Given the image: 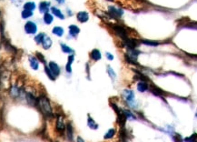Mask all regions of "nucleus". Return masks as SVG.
<instances>
[{
  "label": "nucleus",
  "mask_w": 197,
  "mask_h": 142,
  "mask_svg": "<svg viewBox=\"0 0 197 142\" xmlns=\"http://www.w3.org/2000/svg\"><path fill=\"white\" fill-rule=\"evenodd\" d=\"M36 106L39 108L40 111L46 118H52L54 117V113H53V108L51 106L50 100L46 96H45V95H41L40 97L37 98Z\"/></svg>",
  "instance_id": "1"
},
{
  "label": "nucleus",
  "mask_w": 197,
  "mask_h": 142,
  "mask_svg": "<svg viewBox=\"0 0 197 142\" xmlns=\"http://www.w3.org/2000/svg\"><path fill=\"white\" fill-rule=\"evenodd\" d=\"M107 25L111 28V29L114 31V33L118 36V38H120L122 40L129 38V33H128L129 28L127 27H125V26L117 24V23H108Z\"/></svg>",
  "instance_id": "2"
},
{
  "label": "nucleus",
  "mask_w": 197,
  "mask_h": 142,
  "mask_svg": "<svg viewBox=\"0 0 197 142\" xmlns=\"http://www.w3.org/2000/svg\"><path fill=\"white\" fill-rule=\"evenodd\" d=\"M111 106L113 107L114 110L116 112L117 114V123L120 125L121 128H124L125 126V122H126V116L124 112V110H122L121 108H119L117 107V105H115V103H111Z\"/></svg>",
  "instance_id": "3"
},
{
  "label": "nucleus",
  "mask_w": 197,
  "mask_h": 142,
  "mask_svg": "<svg viewBox=\"0 0 197 142\" xmlns=\"http://www.w3.org/2000/svg\"><path fill=\"white\" fill-rule=\"evenodd\" d=\"M107 14L110 17L111 19H115V20H118L120 19L122 17H123L124 15V10L122 8L119 7H116L115 6H108L107 7Z\"/></svg>",
  "instance_id": "4"
},
{
  "label": "nucleus",
  "mask_w": 197,
  "mask_h": 142,
  "mask_svg": "<svg viewBox=\"0 0 197 142\" xmlns=\"http://www.w3.org/2000/svg\"><path fill=\"white\" fill-rule=\"evenodd\" d=\"M24 30L25 34L31 35V36H35L37 34V31H38V26L34 21L28 20L26 21L25 26H24Z\"/></svg>",
  "instance_id": "5"
},
{
  "label": "nucleus",
  "mask_w": 197,
  "mask_h": 142,
  "mask_svg": "<svg viewBox=\"0 0 197 142\" xmlns=\"http://www.w3.org/2000/svg\"><path fill=\"white\" fill-rule=\"evenodd\" d=\"M123 95H124L125 99L127 102V104H128L130 107L135 108V98L134 91L130 90V89H125L123 91Z\"/></svg>",
  "instance_id": "6"
},
{
  "label": "nucleus",
  "mask_w": 197,
  "mask_h": 142,
  "mask_svg": "<svg viewBox=\"0 0 197 142\" xmlns=\"http://www.w3.org/2000/svg\"><path fill=\"white\" fill-rule=\"evenodd\" d=\"M47 66H48L49 69L52 71V73L55 75L56 77L60 76V74H61V67H60V66L58 65L56 62H55V61H49L48 63H47Z\"/></svg>",
  "instance_id": "7"
},
{
  "label": "nucleus",
  "mask_w": 197,
  "mask_h": 142,
  "mask_svg": "<svg viewBox=\"0 0 197 142\" xmlns=\"http://www.w3.org/2000/svg\"><path fill=\"white\" fill-rule=\"evenodd\" d=\"M52 7L50 1H41L38 5V10L41 15H45L46 13L50 12V8Z\"/></svg>",
  "instance_id": "8"
},
{
  "label": "nucleus",
  "mask_w": 197,
  "mask_h": 142,
  "mask_svg": "<svg viewBox=\"0 0 197 142\" xmlns=\"http://www.w3.org/2000/svg\"><path fill=\"white\" fill-rule=\"evenodd\" d=\"M28 62H29V66L33 70L36 71L39 69V66H40V62L38 59L34 56V55H29L28 56Z\"/></svg>",
  "instance_id": "9"
},
{
  "label": "nucleus",
  "mask_w": 197,
  "mask_h": 142,
  "mask_svg": "<svg viewBox=\"0 0 197 142\" xmlns=\"http://www.w3.org/2000/svg\"><path fill=\"white\" fill-rule=\"evenodd\" d=\"M66 124H65V120H64L63 116L58 115V117L56 118V129L58 132L63 133L64 131L66 130Z\"/></svg>",
  "instance_id": "10"
},
{
  "label": "nucleus",
  "mask_w": 197,
  "mask_h": 142,
  "mask_svg": "<svg viewBox=\"0 0 197 142\" xmlns=\"http://www.w3.org/2000/svg\"><path fill=\"white\" fill-rule=\"evenodd\" d=\"M50 13L54 15V17H57L58 19L60 20H64L66 18V15L65 14H64L62 12V10L60 8H58L57 7H55V6H52L51 8H50Z\"/></svg>",
  "instance_id": "11"
},
{
  "label": "nucleus",
  "mask_w": 197,
  "mask_h": 142,
  "mask_svg": "<svg viewBox=\"0 0 197 142\" xmlns=\"http://www.w3.org/2000/svg\"><path fill=\"white\" fill-rule=\"evenodd\" d=\"M80 33V28L76 25H70L68 27V34L72 38H76L78 34Z\"/></svg>",
  "instance_id": "12"
},
{
  "label": "nucleus",
  "mask_w": 197,
  "mask_h": 142,
  "mask_svg": "<svg viewBox=\"0 0 197 142\" xmlns=\"http://www.w3.org/2000/svg\"><path fill=\"white\" fill-rule=\"evenodd\" d=\"M25 99L26 100V103L32 107H35L36 106L37 104V98H36L33 94L31 92H25Z\"/></svg>",
  "instance_id": "13"
},
{
  "label": "nucleus",
  "mask_w": 197,
  "mask_h": 142,
  "mask_svg": "<svg viewBox=\"0 0 197 142\" xmlns=\"http://www.w3.org/2000/svg\"><path fill=\"white\" fill-rule=\"evenodd\" d=\"M76 19L80 23H86L89 20V14L86 11H79L76 14Z\"/></svg>",
  "instance_id": "14"
},
{
  "label": "nucleus",
  "mask_w": 197,
  "mask_h": 142,
  "mask_svg": "<svg viewBox=\"0 0 197 142\" xmlns=\"http://www.w3.org/2000/svg\"><path fill=\"white\" fill-rule=\"evenodd\" d=\"M66 139L70 142H73V140H74V128H73V125L70 122H68L66 126Z\"/></svg>",
  "instance_id": "15"
},
{
  "label": "nucleus",
  "mask_w": 197,
  "mask_h": 142,
  "mask_svg": "<svg viewBox=\"0 0 197 142\" xmlns=\"http://www.w3.org/2000/svg\"><path fill=\"white\" fill-rule=\"evenodd\" d=\"M52 46H53V40H52V38H50L49 36H46V38H44L43 42H42V44H41L42 48H43L44 50H48V49L51 48Z\"/></svg>",
  "instance_id": "16"
},
{
  "label": "nucleus",
  "mask_w": 197,
  "mask_h": 142,
  "mask_svg": "<svg viewBox=\"0 0 197 142\" xmlns=\"http://www.w3.org/2000/svg\"><path fill=\"white\" fill-rule=\"evenodd\" d=\"M89 57L93 61L96 62V61H99L101 59H102V54H101V52H100L99 49L94 48V49H93L91 52H90Z\"/></svg>",
  "instance_id": "17"
},
{
  "label": "nucleus",
  "mask_w": 197,
  "mask_h": 142,
  "mask_svg": "<svg viewBox=\"0 0 197 142\" xmlns=\"http://www.w3.org/2000/svg\"><path fill=\"white\" fill-rule=\"evenodd\" d=\"M52 34L55 35L56 36H58V38H62L65 34V29L60 26H56L52 28Z\"/></svg>",
  "instance_id": "18"
},
{
  "label": "nucleus",
  "mask_w": 197,
  "mask_h": 142,
  "mask_svg": "<svg viewBox=\"0 0 197 142\" xmlns=\"http://www.w3.org/2000/svg\"><path fill=\"white\" fill-rule=\"evenodd\" d=\"M42 20H43V23L45 25L49 26L54 22V15H53L50 12L46 13L45 15H43V18H42Z\"/></svg>",
  "instance_id": "19"
},
{
  "label": "nucleus",
  "mask_w": 197,
  "mask_h": 142,
  "mask_svg": "<svg viewBox=\"0 0 197 142\" xmlns=\"http://www.w3.org/2000/svg\"><path fill=\"white\" fill-rule=\"evenodd\" d=\"M87 126L91 129H93V130H96L98 129V127H99L98 124L94 121V119L89 114L87 116Z\"/></svg>",
  "instance_id": "20"
},
{
  "label": "nucleus",
  "mask_w": 197,
  "mask_h": 142,
  "mask_svg": "<svg viewBox=\"0 0 197 142\" xmlns=\"http://www.w3.org/2000/svg\"><path fill=\"white\" fill-rule=\"evenodd\" d=\"M60 47H61V50H62L63 53L68 54V55L74 54V50L72 48L71 46H67V45L65 44V43H60Z\"/></svg>",
  "instance_id": "21"
},
{
  "label": "nucleus",
  "mask_w": 197,
  "mask_h": 142,
  "mask_svg": "<svg viewBox=\"0 0 197 142\" xmlns=\"http://www.w3.org/2000/svg\"><path fill=\"white\" fill-rule=\"evenodd\" d=\"M46 34L45 32H40V33H38V34L35 35V36H34V41H35V43H36V45H40V46H41L42 42H43V40H44V38H46Z\"/></svg>",
  "instance_id": "22"
},
{
  "label": "nucleus",
  "mask_w": 197,
  "mask_h": 142,
  "mask_svg": "<svg viewBox=\"0 0 197 142\" xmlns=\"http://www.w3.org/2000/svg\"><path fill=\"white\" fill-rule=\"evenodd\" d=\"M23 9L30 10V11H34V10L37 7L36 4L33 1H26L23 4Z\"/></svg>",
  "instance_id": "23"
},
{
  "label": "nucleus",
  "mask_w": 197,
  "mask_h": 142,
  "mask_svg": "<svg viewBox=\"0 0 197 142\" xmlns=\"http://www.w3.org/2000/svg\"><path fill=\"white\" fill-rule=\"evenodd\" d=\"M149 88V85L147 82H145V81H140L139 83L137 84V90L140 91L142 93L145 92L147 89Z\"/></svg>",
  "instance_id": "24"
},
{
  "label": "nucleus",
  "mask_w": 197,
  "mask_h": 142,
  "mask_svg": "<svg viewBox=\"0 0 197 142\" xmlns=\"http://www.w3.org/2000/svg\"><path fill=\"white\" fill-rule=\"evenodd\" d=\"M44 71H45V74L46 75V77H48L50 80L55 81V80L56 79V77H55V75L53 74L52 71L49 69V67H48V66H47V64L44 66Z\"/></svg>",
  "instance_id": "25"
},
{
  "label": "nucleus",
  "mask_w": 197,
  "mask_h": 142,
  "mask_svg": "<svg viewBox=\"0 0 197 142\" xmlns=\"http://www.w3.org/2000/svg\"><path fill=\"white\" fill-rule=\"evenodd\" d=\"M106 72H107V74L110 77L111 79L113 81H115V78H116V73H115V71L113 69V67H112L110 65L106 66Z\"/></svg>",
  "instance_id": "26"
},
{
  "label": "nucleus",
  "mask_w": 197,
  "mask_h": 142,
  "mask_svg": "<svg viewBox=\"0 0 197 142\" xmlns=\"http://www.w3.org/2000/svg\"><path fill=\"white\" fill-rule=\"evenodd\" d=\"M34 15V11H30V10L23 9L21 12V17L23 19H29Z\"/></svg>",
  "instance_id": "27"
},
{
  "label": "nucleus",
  "mask_w": 197,
  "mask_h": 142,
  "mask_svg": "<svg viewBox=\"0 0 197 142\" xmlns=\"http://www.w3.org/2000/svg\"><path fill=\"white\" fill-rule=\"evenodd\" d=\"M140 43L142 44H145L147 46H157L160 45L158 41H153V40H148V39H141L140 40Z\"/></svg>",
  "instance_id": "28"
},
{
  "label": "nucleus",
  "mask_w": 197,
  "mask_h": 142,
  "mask_svg": "<svg viewBox=\"0 0 197 142\" xmlns=\"http://www.w3.org/2000/svg\"><path fill=\"white\" fill-rule=\"evenodd\" d=\"M152 92L154 95H156V96H163V95H164V93H163V91L162 90V89L159 88L158 87H156L155 85L152 86Z\"/></svg>",
  "instance_id": "29"
},
{
  "label": "nucleus",
  "mask_w": 197,
  "mask_h": 142,
  "mask_svg": "<svg viewBox=\"0 0 197 142\" xmlns=\"http://www.w3.org/2000/svg\"><path fill=\"white\" fill-rule=\"evenodd\" d=\"M115 135V129H108L107 132L105 134L104 139H110L113 138Z\"/></svg>",
  "instance_id": "30"
},
{
  "label": "nucleus",
  "mask_w": 197,
  "mask_h": 142,
  "mask_svg": "<svg viewBox=\"0 0 197 142\" xmlns=\"http://www.w3.org/2000/svg\"><path fill=\"white\" fill-rule=\"evenodd\" d=\"M36 57H37V59H38V60H39L40 63H43L44 66L47 64V62H46V59L45 56H44L43 54H42L41 52H36Z\"/></svg>",
  "instance_id": "31"
},
{
  "label": "nucleus",
  "mask_w": 197,
  "mask_h": 142,
  "mask_svg": "<svg viewBox=\"0 0 197 142\" xmlns=\"http://www.w3.org/2000/svg\"><path fill=\"white\" fill-rule=\"evenodd\" d=\"M124 112L126 116V118L127 119H135V116L133 114L131 111H129V110H124Z\"/></svg>",
  "instance_id": "32"
},
{
  "label": "nucleus",
  "mask_w": 197,
  "mask_h": 142,
  "mask_svg": "<svg viewBox=\"0 0 197 142\" xmlns=\"http://www.w3.org/2000/svg\"><path fill=\"white\" fill-rule=\"evenodd\" d=\"M185 141H188V142H197V134L194 133L192 136H190L189 138L185 139Z\"/></svg>",
  "instance_id": "33"
},
{
  "label": "nucleus",
  "mask_w": 197,
  "mask_h": 142,
  "mask_svg": "<svg viewBox=\"0 0 197 142\" xmlns=\"http://www.w3.org/2000/svg\"><path fill=\"white\" fill-rule=\"evenodd\" d=\"M65 69L66 71V73H68V74H71L73 69H72V65L71 64H69V63H66V65L65 67Z\"/></svg>",
  "instance_id": "34"
},
{
  "label": "nucleus",
  "mask_w": 197,
  "mask_h": 142,
  "mask_svg": "<svg viewBox=\"0 0 197 142\" xmlns=\"http://www.w3.org/2000/svg\"><path fill=\"white\" fill-rule=\"evenodd\" d=\"M185 27L189 28H197V22H189L188 24L185 25Z\"/></svg>",
  "instance_id": "35"
},
{
  "label": "nucleus",
  "mask_w": 197,
  "mask_h": 142,
  "mask_svg": "<svg viewBox=\"0 0 197 142\" xmlns=\"http://www.w3.org/2000/svg\"><path fill=\"white\" fill-rule=\"evenodd\" d=\"M74 61V54H72V55H69L67 57V63H69V64H73Z\"/></svg>",
  "instance_id": "36"
},
{
  "label": "nucleus",
  "mask_w": 197,
  "mask_h": 142,
  "mask_svg": "<svg viewBox=\"0 0 197 142\" xmlns=\"http://www.w3.org/2000/svg\"><path fill=\"white\" fill-rule=\"evenodd\" d=\"M174 139L175 142H183V138L179 134H175L174 136Z\"/></svg>",
  "instance_id": "37"
},
{
  "label": "nucleus",
  "mask_w": 197,
  "mask_h": 142,
  "mask_svg": "<svg viewBox=\"0 0 197 142\" xmlns=\"http://www.w3.org/2000/svg\"><path fill=\"white\" fill-rule=\"evenodd\" d=\"M105 57H106V59H107V60H109V61L114 60V59H115L114 55L111 54L110 52H106V53H105Z\"/></svg>",
  "instance_id": "38"
},
{
  "label": "nucleus",
  "mask_w": 197,
  "mask_h": 142,
  "mask_svg": "<svg viewBox=\"0 0 197 142\" xmlns=\"http://www.w3.org/2000/svg\"><path fill=\"white\" fill-rule=\"evenodd\" d=\"M14 5H15V7H19L21 6V4H22L23 0H10Z\"/></svg>",
  "instance_id": "39"
},
{
  "label": "nucleus",
  "mask_w": 197,
  "mask_h": 142,
  "mask_svg": "<svg viewBox=\"0 0 197 142\" xmlns=\"http://www.w3.org/2000/svg\"><path fill=\"white\" fill-rule=\"evenodd\" d=\"M86 72H87V77L88 79H90V67H89V63H87V64L86 65Z\"/></svg>",
  "instance_id": "40"
},
{
  "label": "nucleus",
  "mask_w": 197,
  "mask_h": 142,
  "mask_svg": "<svg viewBox=\"0 0 197 142\" xmlns=\"http://www.w3.org/2000/svg\"><path fill=\"white\" fill-rule=\"evenodd\" d=\"M55 1L58 4V5H64L66 3V0H55Z\"/></svg>",
  "instance_id": "41"
},
{
  "label": "nucleus",
  "mask_w": 197,
  "mask_h": 142,
  "mask_svg": "<svg viewBox=\"0 0 197 142\" xmlns=\"http://www.w3.org/2000/svg\"><path fill=\"white\" fill-rule=\"evenodd\" d=\"M66 12H67V15H68V17H72V15H73V12L68 7L66 8Z\"/></svg>",
  "instance_id": "42"
},
{
  "label": "nucleus",
  "mask_w": 197,
  "mask_h": 142,
  "mask_svg": "<svg viewBox=\"0 0 197 142\" xmlns=\"http://www.w3.org/2000/svg\"><path fill=\"white\" fill-rule=\"evenodd\" d=\"M76 142H86L84 141L81 137H77V139H76Z\"/></svg>",
  "instance_id": "43"
},
{
  "label": "nucleus",
  "mask_w": 197,
  "mask_h": 142,
  "mask_svg": "<svg viewBox=\"0 0 197 142\" xmlns=\"http://www.w3.org/2000/svg\"><path fill=\"white\" fill-rule=\"evenodd\" d=\"M186 55L190 56L191 57H195V59H197V55H193V54H189V53H186Z\"/></svg>",
  "instance_id": "44"
},
{
  "label": "nucleus",
  "mask_w": 197,
  "mask_h": 142,
  "mask_svg": "<svg viewBox=\"0 0 197 142\" xmlns=\"http://www.w3.org/2000/svg\"><path fill=\"white\" fill-rule=\"evenodd\" d=\"M137 1H139V2H146V0H137Z\"/></svg>",
  "instance_id": "45"
},
{
  "label": "nucleus",
  "mask_w": 197,
  "mask_h": 142,
  "mask_svg": "<svg viewBox=\"0 0 197 142\" xmlns=\"http://www.w3.org/2000/svg\"><path fill=\"white\" fill-rule=\"evenodd\" d=\"M0 15H1V11H0Z\"/></svg>",
  "instance_id": "46"
},
{
  "label": "nucleus",
  "mask_w": 197,
  "mask_h": 142,
  "mask_svg": "<svg viewBox=\"0 0 197 142\" xmlns=\"http://www.w3.org/2000/svg\"><path fill=\"white\" fill-rule=\"evenodd\" d=\"M56 142H58V141H56Z\"/></svg>",
  "instance_id": "47"
}]
</instances>
